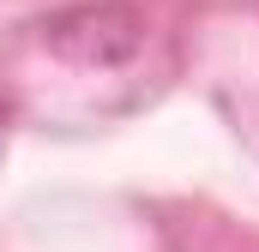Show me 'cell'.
Instances as JSON below:
<instances>
[{"mask_svg": "<svg viewBox=\"0 0 259 252\" xmlns=\"http://www.w3.org/2000/svg\"><path fill=\"white\" fill-rule=\"evenodd\" d=\"M0 126H6V96H0Z\"/></svg>", "mask_w": 259, "mask_h": 252, "instance_id": "6da1fadb", "label": "cell"}]
</instances>
